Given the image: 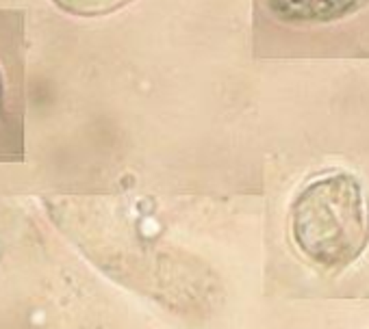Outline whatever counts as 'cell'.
<instances>
[{
	"instance_id": "obj_1",
	"label": "cell",
	"mask_w": 369,
	"mask_h": 329,
	"mask_svg": "<svg viewBox=\"0 0 369 329\" xmlns=\"http://www.w3.org/2000/svg\"><path fill=\"white\" fill-rule=\"evenodd\" d=\"M289 232L304 260L343 271L369 245V200L350 171H330L304 184L289 208Z\"/></svg>"
},
{
	"instance_id": "obj_2",
	"label": "cell",
	"mask_w": 369,
	"mask_h": 329,
	"mask_svg": "<svg viewBox=\"0 0 369 329\" xmlns=\"http://www.w3.org/2000/svg\"><path fill=\"white\" fill-rule=\"evenodd\" d=\"M25 137V11L0 9V159L22 154Z\"/></svg>"
},
{
	"instance_id": "obj_3",
	"label": "cell",
	"mask_w": 369,
	"mask_h": 329,
	"mask_svg": "<svg viewBox=\"0 0 369 329\" xmlns=\"http://www.w3.org/2000/svg\"><path fill=\"white\" fill-rule=\"evenodd\" d=\"M256 13L282 27H321L363 9L369 0H254Z\"/></svg>"
},
{
	"instance_id": "obj_4",
	"label": "cell",
	"mask_w": 369,
	"mask_h": 329,
	"mask_svg": "<svg viewBox=\"0 0 369 329\" xmlns=\"http://www.w3.org/2000/svg\"><path fill=\"white\" fill-rule=\"evenodd\" d=\"M128 3L130 0H53V5L63 13L76 17H100L122 9Z\"/></svg>"
}]
</instances>
